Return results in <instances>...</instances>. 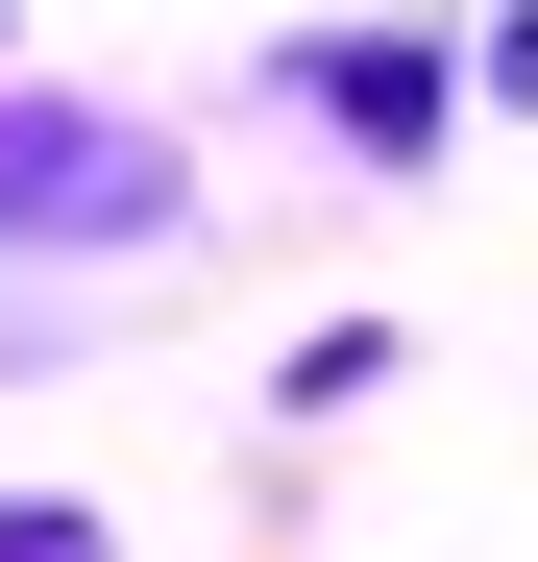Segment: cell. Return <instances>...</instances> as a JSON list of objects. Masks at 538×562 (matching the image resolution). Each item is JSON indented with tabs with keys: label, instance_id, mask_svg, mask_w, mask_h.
<instances>
[{
	"label": "cell",
	"instance_id": "1",
	"mask_svg": "<svg viewBox=\"0 0 538 562\" xmlns=\"http://www.w3.org/2000/svg\"><path fill=\"white\" fill-rule=\"evenodd\" d=\"M0 221L25 245H123V221H171V147L147 123H0Z\"/></svg>",
	"mask_w": 538,
	"mask_h": 562
},
{
	"label": "cell",
	"instance_id": "2",
	"mask_svg": "<svg viewBox=\"0 0 538 562\" xmlns=\"http://www.w3.org/2000/svg\"><path fill=\"white\" fill-rule=\"evenodd\" d=\"M294 99H318L343 147H392V171H416V147H440V49H416V25H343V49H294Z\"/></svg>",
	"mask_w": 538,
	"mask_h": 562
}]
</instances>
